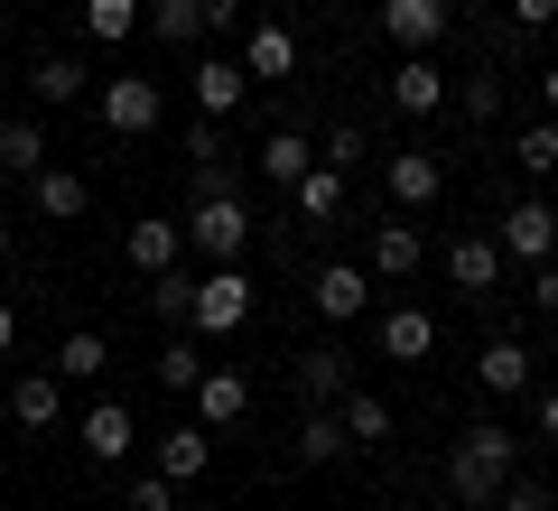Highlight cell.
Instances as JSON below:
<instances>
[{"instance_id":"41","label":"cell","mask_w":558,"mask_h":511,"mask_svg":"<svg viewBox=\"0 0 558 511\" xmlns=\"http://www.w3.org/2000/svg\"><path fill=\"white\" fill-rule=\"evenodd\" d=\"M531 447L558 455V391H539V418H531Z\"/></svg>"},{"instance_id":"6","label":"cell","mask_w":558,"mask_h":511,"mask_svg":"<svg viewBox=\"0 0 558 511\" xmlns=\"http://www.w3.org/2000/svg\"><path fill=\"white\" fill-rule=\"evenodd\" d=\"M447 28H457V10H447V0H381V38H391L400 57H428Z\"/></svg>"},{"instance_id":"45","label":"cell","mask_w":558,"mask_h":511,"mask_svg":"<svg viewBox=\"0 0 558 511\" xmlns=\"http://www.w3.org/2000/svg\"><path fill=\"white\" fill-rule=\"evenodd\" d=\"M539 112L558 121V65H539Z\"/></svg>"},{"instance_id":"13","label":"cell","mask_w":558,"mask_h":511,"mask_svg":"<svg viewBox=\"0 0 558 511\" xmlns=\"http://www.w3.org/2000/svg\"><path fill=\"white\" fill-rule=\"evenodd\" d=\"M418 260H428L418 223H391V215H381V223H373V252H363V270H373V279H391V289H400V279H410Z\"/></svg>"},{"instance_id":"2","label":"cell","mask_w":558,"mask_h":511,"mask_svg":"<svg viewBox=\"0 0 558 511\" xmlns=\"http://www.w3.org/2000/svg\"><path fill=\"white\" fill-rule=\"evenodd\" d=\"M242 316H252V270L242 260H215L196 279V297H186V326L196 334H242Z\"/></svg>"},{"instance_id":"22","label":"cell","mask_w":558,"mask_h":511,"mask_svg":"<svg viewBox=\"0 0 558 511\" xmlns=\"http://www.w3.org/2000/svg\"><path fill=\"white\" fill-rule=\"evenodd\" d=\"M28 196H38L47 223H75L84 205H94V178H75V168H38V178H28Z\"/></svg>"},{"instance_id":"21","label":"cell","mask_w":558,"mask_h":511,"mask_svg":"<svg viewBox=\"0 0 558 511\" xmlns=\"http://www.w3.org/2000/svg\"><path fill=\"white\" fill-rule=\"evenodd\" d=\"M299 391H307V410H336V400L354 391V363H344L336 344H317V354H299Z\"/></svg>"},{"instance_id":"47","label":"cell","mask_w":558,"mask_h":511,"mask_svg":"<svg viewBox=\"0 0 558 511\" xmlns=\"http://www.w3.org/2000/svg\"><path fill=\"white\" fill-rule=\"evenodd\" d=\"M178 511H223V502H178Z\"/></svg>"},{"instance_id":"16","label":"cell","mask_w":558,"mask_h":511,"mask_svg":"<svg viewBox=\"0 0 558 511\" xmlns=\"http://www.w3.org/2000/svg\"><path fill=\"white\" fill-rule=\"evenodd\" d=\"M242 94H252V75H242V57H205L196 65V112L205 121H233Z\"/></svg>"},{"instance_id":"18","label":"cell","mask_w":558,"mask_h":511,"mask_svg":"<svg viewBox=\"0 0 558 511\" xmlns=\"http://www.w3.org/2000/svg\"><path fill=\"white\" fill-rule=\"evenodd\" d=\"M10 418H20L28 437L57 428V418H65V381L57 373H20V381H10Z\"/></svg>"},{"instance_id":"9","label":"cell","mask_w":558,"mask_h":511,"mask_svg":"<svg viewBox=\"0 0 558 511\" xmlns=\"http://www.w3.org/2000/svg\"><path fill=\"white\" fill-rule=\"evenodd\" d=\"M373 344L391 363H428V354H438V316H428V307H381L373 316Z\"/></svg>"},{"instance_id":"26","label":"cell","mask_w":558,"mask_h":511,"mask_svg":"<svg viewBox=\"0 0 558 511\" xmlns=\"http://www.w3.org/2000/svg\"><path fill=\"white\" fill-rule=\"evenodd\" d=\"M102 363H112V334H102V326H75L57 344V381H94Z\"/></svg>"},{"instance_id":"37","label":"cell","mask_w":558,"mask_h":511,"mask_svg":"<svg viewBox=\"0 0 558 511\" xmlns=\"http://www.w3.org/2000/svg\"><path fill=\"white\" fill-rule=\"evenodd\" d=\"M159 381H168V391H196V381H205V354H196V344H159Z\"/></svg>"},{"instance_id":"46","label":"cell","mask_w":558,"mask_h":511,"mask_svg":"<svg viewBox=\"0 0 558 511\" xmlns=\"http://www.w3.org/2000/svg\"><path fill=\"white\" fill-rule=\"evenodd\" d=\"M10 344H20V307H10V297H0V354H10Z\"/></svg>"},{"instance_id":"35","label":"cell","mask_w":558,"mask_h":511,"mask_svg":"<svg viewBox=\"0 0 558 511\" xmlns=\"http://www.w3.org/2000/svg\"><path fill=\"white\" fill-rule=\"evenodd\" d=\"M317 158H326V168H344V178H354L363 158H373V139H363L354 121H336V131H326V149H317Z\"/></svg>"},{"instance_id":"19","label":"cell","mask_w":558,"mask_h":511,"mask_svg":"<svg viewBox=\"0 0 558 511\" xmlns=\"http://www.w3.org/2000/svg\"><path fill=\"white\" fill-rule=\"evenodd\" d=\"M502 474H512V465H484V455H465V447H447V492H457V511H494V492H502Z\"/></svg>"},{"instance_id":"20","label":"cell","mask_w":558,"mask_h":511,"mask_svg":"<svg viewBox=\"0 0 558 511\" xmlns=\"http://www.w3.org/2000/svg\"><path fill=\"white\" fill-rule=\"evenodd\" d=\"M252 168H260L270 186H299L307 168H317V139H307V131H270V139L252 149Z\"/></svg>"},{"instance_id":"33","label":"cell","mask_w":558,"mask_h":511,"mask_svg":"<svg viewBox=\"0 0 558 511\" xmlns=\"http://www.w3.org/2000/svg\"><path fill=\"white\" fill-rule=\"evenodd\" d=\"M140 28H159L168 47H186V38H205V20H196V0H149V10H140Z\"/></svg>"},{"instance_id":"32","label":"cell","mask_w":558,"mask_h":511,"mask_svg":"<svg viewBox=\"0 0 558 511\" xmlns=\"http://www.w3.org/2000/svg\"><path fill=\"white\" fill-rule=\"evenodd\" d=\"M457 447H465V455H484V465H512V455H521V437L502 428V418H465V428H457Z\"/></svg>"},{"instance_id":"3","label":"cell","mask_w":558,"mask_h":511,"mask_svg":"<svg viewBox=\"0 0 558 511\" xmlns=\"http://www.w3.org/2000/svg\"><path fill=\"white\" fill-rule=\"evenodd\" d=\"M186 252L242 260V252H252V205H242V196H196V215H186Z\"/></svg>"},{"instance_id":"8","label":"cell","mask_w":558,"mask_h":511,"mask_svg":"<svg viewBox=\"0 0 558 511\" xmlns=\"http://www.w3.org/2000/svg\"><path fill=\"white\" fill-rule=\"evenodd\" d=\"M438 260H447V279H457L465 297H494V289H502V242H494V233H457Z\"/></svg>"},{"instance_id":"12","label":"cell","mask_w":558,"mask_h":511,"mask_svg":"<svg viewBox=\"0 0 558 511\" xmlns=\"http://www.w3.org/2000/svg\"><path fill=\"white\" fill-rule=\"evenodd\" d=\"M121 252H131V270H149V279H159V270H178V260H186V223L140 215L131 233H121Z\"/></svg>"},{"instance_id":"42","label":"cell","mask_w":558,"mask_h":511,"mask_svg":"<svg viewBox=\"0 0 558 511\" xmlns=\"http://www.w3.org/2000/svg\"><path fill=\"white\" fill-rule=\"evenodd\" d=\"M196 20H205V28L223 38V28H242V0H196Z\"/></svg>"},{"instance_id":"1","label":"cell","mask_w":558,"mask_h":511,"mask_svg":"<svg viewBox=\"0 0 558 511\" xmlns=\"http://www.w3.org/2000/svg\"><path fill=\"white\" fill-rule=\"evenodd\" d=\"M494 242H502V260H521V270H539V260H558V196H549V186H531L521 205H502Z\"/></svg>"},{"instance_id":"34","label":"cell","mask_w":558,"mask_h":511,"mask_svg":"<svg viewBox=\"0 0 558 511\" xmlns=\"http://www.w3.org/2000/svg\"><path fill=\"white\" fill-rule=\"evenodd\" d=\"M447 102H465V121H494V112H502V75H465V84H447Z\"/></svg>"},{"instance_id":"14","label":"cell","mask_w":558,"mask_h":511,"mask_svg":"<svg viewBox=\"0 0 558 511\" xmlns=\"http://www.w3.org/2000/svg\"><path fill=\"white\" fill-rule=\"evenodd\" d=\"M186 400H196L205 428H242V418H252V381H242V373H215V363H205V381H196Z\"/></svg>"},{"instance_id":"5","label":"cell","mask_w":558,"mask_h":511,"mask_svg":"<svg viewBox=\"0 0 558 511\" xmlns=\"http://www.w3.org/2000/svg\"><path fill=\"white\" fill-rule=\"evenodd\" d=\"M159 112H168V102H159L149 75H112V84H102V131H112V139H149Z\"/></svg>"},{"instance_id":"36","label":"cell","mask_w":558,"mask_h":511,"mask_svg":"<svg viewBox=\"0 0 558 511\" xmlns=\"http://www.w3.org/2000/svg\"><path fill=\"white\" fill-rule=\"evenodd\" d=\"M186 297H196V279H186V270H159V279H149V307H159L168 326H186Z\"/></svg>"},{"instance_id":"28","label":"cell","mask_w":558,"mask_h":511,"mask_svg":"<svg viewBox=\"0 0 558 511\" xmlns=\"http://www.w3.org/2000/svg\"><path fill=\"white\" fill-rule=\"evenodd\" d=\"M84 84H94L84 57H38V65H28V94H38V102H84Z\"/></svg>"},{"instance_id":"4","label":"cell","mask_w":558,"mask_h":511,"mask_svg":"<svg viewBox=\"0 0 558 511\" xmlns=\"http://www.w3.org/2000/svg\"><path fill=\"white\" fill-rule=\"evenodd\" d=\"M475 391H484V400H531V391H539V363H531L521 334H494V344L475 354Z\"/></svg>"},{"instance_id":"27","label":"cell","mask_w":558,"mask_h":511,"mask_svg":"<svg viewBox=\"0 0 558 511\" xmlns=\"http://www.w3.org/2000/svg\"><path fill=\"white\" fill-rule=\"evenodd\" d=\"M336 418H344V437H354V447H381V437H391V400H381V391H344Z\"/></svg>"},{"instance_id":"40","label":"cell","mask_w":558,"mask_h":511,"mask_svg":"<svg viewBox=\"0 0 558 511\" xmlns=\"http://www.w3.org/2000/svg\"><path fill=\"white\" fill-rule=\"evenodd\" d=\"M512 10V28H558V0H502Z\"/></svg>"},{"instance_id":"38","label":"cell","mask_w":558,"mask_h":511,"mask_svg":"<svg viewBox=\"0 0 558 511\" xmlns=\"http://www.w3.org/2000/svg\"><path fill=\"white\" fill-rule=\"evenodd\" d=\"M494 511H558V502H549V484H531V474H502Z\"/></svg>"},{"instance_id":"29","label":"cell","mask_w":558,"mask_h":511,"mask_svg":"<svg viewBox=\"0 0 558 511\" xmlns=\"http://www.w3.org/2000/svg\"><path fill=\"white\" fill-rule=\"evenodd\" d=\"M512 158H521V178H531V186H549V178H558V121H549V112H539V121H531V131H521V139H512Z\"/></svg>"},{"instance_id":"39","label":"cell","mask_w":558,"mask_h":511,"mask_svg":"<svg viewBox=\"0 0 558 511\" xmlns=\"http://www.w3.org/2000/svg\"><path fill=\"white\" fill-rule=\"evenodd\" d=\"M121 511H178V484H168V474H140V484L121 492Z\"/></svg>"},{"instance_id":"15","label":"cell","mask_w":558,"mask_h":511,"mask_svg":"<svg viewBox=\"0 0 558 511\" xmlns=\"http://www.w3.org/2000/svg\"><path fill=\"white\" fill-rule=\"evenodd\" d=\"M149 455H159V474H168V484H196V474L215 465V428H205V418H186V428H168Z\"/></svg>"},{"instance_id":"49","label":"cell","mask_w":558,"mask_h":511,"mask_svg":"<svg viewBox=\"0 0 558 511\" xmlns=\"http://www.w3.org/2000/svg\"><path fill=\"white\" fill-rule=\"evenodd\" d=\"M0 260H10V223H0Z\"/></svg>"},{"instance_id":"25","label":"cell","mask_w":558,"mask_h":511,"mask_svg":"<svg viewBox=\"0 0 558 511\" xmlns=\"http://www.w3.org/2000/svg\"><path fill=\"white\" fill-rule=\"evenodd\" d=\"M289 205H299V223H336L344 215V168H326V158H317V168L289 186Z\"/></svg>"},{"instance_id":"10","label":"cell","mask_w":558,"mask_h":511,"mask_svg":"<svg viewBox=\"0 0 558 511\" xmlns=\"http://www.w3.org/2000/svg\"><path fill=\"white\" fill-rule=\"evenodd\" d=\"M391 112H410V121L447 112V65L438 57H400L391 65Z\"/></svg>"},{"instance_id":"23","label":"cell","mask_w":558,"mask_h":511,"mask_svg":"<svg viewBox=\"0 0 558 511\" xmlns=\"http://www.w3.org/2000/svg\"><path fill=\"white\" fill-rule=\"evenodd\" d=\"M38 168H47V121L10 112L0 121V178H38Z\"/></svg>"},{"instance_id":"48","label":"cell","mask_w":558,"mask_h":511,"mask_svg":"<svg viewBox=\"0 0 558 511\" xmlns=\"http://www.w3.org/2000/svg\"><path fill=\"white\" fill-rule=\"evenodd\" d=\"M447 10H484V0H447Z\"/></svg>"},{"instance_id":"24","label":"cell","mask_w":558,"mask_h":511,"mask_svg":"<svg viewBox=\"0 0 558 511\" xmlns=\"http://www.w3.org/2000/svg\"><path fill=\"white\" fill-rule=\"evenodd\" d=\"M242 75H252V84L299 75V38H289V28H252V38H242Z\"/></svg>"},{"instance_id":"43","label":"cell","mask_w":558,"mask_h":511,"mask_svg":"<svg viewBox=\"0 0 558 511\" xmlns=\"http://www.w3.org/2000/svg\"><path fill=\"white\" fill-rule=\"evenodd\" d=\"M186 158H196V168H205V158H223V131H215V121H196V131H186Z\"/></svg>"},{"instance_id":"44","label":"cell","mask_w":558,"mask_h":511,"mask_svg":"<svg viewBox=\"0 0 558 511\" xmlns=\"http://www.w3.org/2000/svg\"><path fill=\"white\" fill-rule=\"evenodd\" d=\"M531 297H539V316H558V260H539V270H531Z\"/></svg>"},{"instance_id":"17","label":"cell","mask_w":558,"mask_h":511,"mask_svg":"<svg viewBox=\"0 0 558 511\" xmlns=\"http://www.w3.org/2000/svg\"><path fill=\"white\" fill-rule=\"evenodd\" d=\"M131 437H140V418L121 410V400H94V410H84V455H94V465H121Z\"/></svg>"},{"instance_id":"30","label":"cell","mask_w":558,"mask_h":511,"mask_svg":"<svg viewBox=\"0 0 558 511\" xmlns=\"http://www.w3.org/2000/svg\"><path fill=\"white\" fill-rule=\"evenodd\" d=\"M299 455H307V465H336V455H354L344 418H336V410H307V418H299Z\"/></svg>"},{"instance_id":"11","label":"cell","mask_w":558,"mask_h":511,"mask_svg":"<svg viewBox=\"0 0 558 511\" xmlns=\"http://www.w3.org/2000/svg\"><path fill=\"white\" fill-rule=\"evenodd\" d=\"M447 196V168L428 149H391V205L400 215H428V205Z\"/></svg>"},{"instance_id":"7","label":"cell","mask_w":558,"mask_h":511,"mask_svg":"<svg viewBox=\"0 0 558 511\" xmlns=\"http://www.w3.org/2000/svg\"><path fill=\"white\" fill-rule=\"evenodd\" d=\"M307 297H317L326 326H354V316L373 307V270H363V260H326V270L307 279Z\"/></svg>"},{"instance_id":"31","label":"cell","mask_w":558,"mask_h":511,"mask_svg":"<svg viewBox=\"0 0 558 511\" xmlns=\"http://www.w3.org/2000/svg\"><path fill=\"white\" fill-rule=\"evenodd\" d=\"M84 38H94V47L140 38V0H84Z\"/></svg>"}]
</instances>
